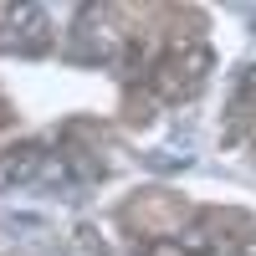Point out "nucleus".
I'll return each mask as SVG.
<instances>
[{"instance_id":"f257e3e1","label":"nucleus","mask_w":256,"mask_h":256,"mask_svg":"<svg viewBox=\"0 0 256 256\" xmlns=\"http://www.w3.org/2000/svg\"><path fill=\"white\" fill-rule=\"evenodd\" d=\"M41 174H46V148L41 144H26L0 159V184H36Z\"/></svg>"},{"instance_id":"f03ea898","label":"nucleus","mask_w":256,"mask_h":256,"mask_svg":"<svg viewBox=\"0 0 256 256\" xmlns=\"http://www.w3.org/2000/svg\"><path fill=\"white\" fill-rule=\"evenodd\" d=\"M241 256H256V236H251V241H241Z\"/></svg>"}]
</instances>
